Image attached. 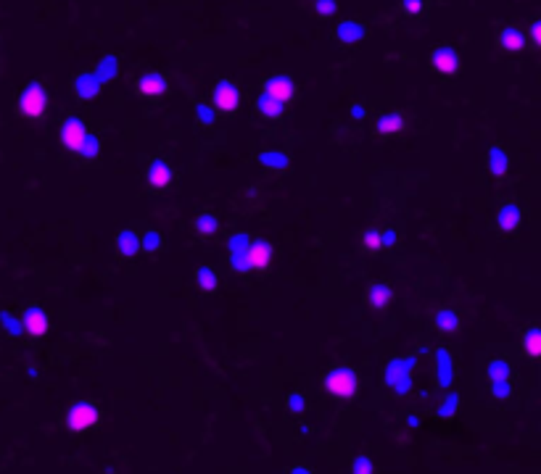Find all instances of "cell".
Listing matches in <instances>:
<instances>
[{"instance_id": "6da1fadb", "label": "cell", "mask_w": 541, "mask_h": 474, "mask_svg": "<svg viewBox=\"0 0 541 474\" xmlns=\"http://www.w3.org/2000/svg\"><path fill=\"white\" fill-rule=\"evenodd\" d=\"M323 388L327 395H333V398H341V401H349L357 395L360 390V377H357V372L349 367H336L330 369L327 374L323 377Z\"/></svg>"}, {"instance_id": "7a4b0ae2", "label": "cell", "mask_w": 541, "mask_h": 474, "mask_svg": "<svg viewBox=\"0 0 541 474\" xmlns=\"http://www.w3.org/2000/svg\"><path fill=\"white\" fill-rule=\"evenodd\" d=\"M16 106H19V114H22V116L43 118L45 116V111H48V90H45L40 82L24 84L22 93H19Z\"/></svg>"}, {"instance_id": "3957f363", "label": "cell", "mask_w": 541, "mask_h": 474, "mask_svg": "<svg viewBox=\"0 0 541 474\" xmlns=\"http://www.w3.org/2000/svg\"><path fill=\"white\" fill-rule=\"evenodd\" d=\"M98 419H101V411H98V406L93 401H74L66 408V416H64V422L72 432H84V429L96 427Z\"/></svg>"}, {"instance_id": "277c9868", "label": "cell", "mask_w": 541, "mask_h": 474, "mask_svg": "<svg viewBox=\"0 0 541 474\" xmlns=\"http://www.w3.org/2000/svg\"><path fill=\"white\" fill-rule=\"evenodd\" d=\"M272 256H275V248H272L267 240H262V237L251 240V243L246 245V250H243L246 269H253V272H265V269H269Z\"/></svg>"}, {"instance_id": "5b68a950", "label": "cell", "mask_w": 541, "mask_h": 474, "mask_svg": "<svg viewBox=\"0 0 541 474\" xmlns=\"http://www.w3.org/2000/svg\"><path fill=\"white\" fill-rule=\"evenodd\" d=\"M212 103L219 114H232L235 108L241 106V90L232 79H219L214 84V93H212Z\"/></svg>"}, {"instance_id": "8992f818", "label": "cell", "mask_w": 541, "mask_h": 474, "mask_svg": "<svg viewBox=\"0 0 541 474\" xmlns=\"http://www.w3.org/2000/svg\"><path fill=\"white\" fill-rule=\"evenodd\" d=\"M87 135H90V132H87V124H84L80 116L64 118V124H61V145H64L66 151L80 153L84 140H87Z\"/></svg>"}, {"instance_id": "52a82bcc", "label": "cell", "mask_w": 541, "mask_h": 474, "mask_svg": "<svg viewBox=\"0 0 541 474\" xmlns=\"http://www.w3.org/2000/svg\"><path fill=\"white\" fill-rule=\"evenodd\" d=\"M428 61H431L433 71L446 74V77H454V74L462 71V59H459V53L452 45H436Z\"/></svg>"}, {"instance_id": "ba28073f", "label": "cell", "mask_w": 541, "mask_h": 474, "mask_svg": "<svg viewBox=\"0 0 541 474\" xmlns=\"http://www.w3.org/2000/svg\"><path fill=\"white\" fill-rule=\"evenodd\" d=\"M496 47L502 53H507V56H517V53H523L528 47V35L520 26H515V24H507L496 35Z\"/></svg>"}, {"instance_id": "9c48e42d", "label": "cell", "mask_w": 541, "mask_h": 474, "mask_svg": "<svg viewBox=\"0 0 541 474\" xmlns=\"http://www.w3.org/2000/svg\"><path fill=\"white\" fill-rule=\"evenodd\" d=\"M19 321H22V330H24L29 337H35V340L37 337H43L50 327L48 314H45V308H40V306H27Z\"/></svg>"}, {"instance_id": "30bf717a", "label": "cell", "mask_w": 541, "mask_h": 474, "mask_svg": "<svg viewBox=\"0 0 541 474\" xmlns=\"http://www.w3.org/2000/svg\"><path fill=\"white\" fill-rule=\"evenodd\" d=\"M262 90H265V95L275 98V100H280V103H288V100L296 98V82H293L290 77H286V74L267 77L265 84H262Z\"/></svg>"}, {"instance_id": "8fae6325", "label": "cell", "mask_w": 541, "mask_h": 474, "mask_svg": "<svg viewBox=\"0 0 541 474\" xmlns=\"http://www.w3.org/2000/svg\"><path fill=\"white\" fill-rule=\"evenodd\" d=\"M135 90H138V95H143V98H161L169 90V82L167 77L158 74V71H145V74H140L135 79Z\"/></svg>"}, {"instance_id": "7c38bea8", "label": "cell", "mask_w": 541, "mask_h": 474, "mask_svg": "<svg viewBox=\"0 0 541 474\" xmlns=\"http://www.w3.org/2000/svg\"><path fill=\"white\" fill-rule=\"evenodd\" d=\"M145 179H148V185L154 190H167L172 185V179H175V171H172V166L167 161H151L148 169H145Z\"/></svg>"}, {"instance_id": "4fadbf2b", "label": "cell", "mask_w": 541, "mask_h": 474, "mask_svg": "<svg viewBox=\"0 0 541 474\" xmlns=\"http://www.w3.org/2000/svg\"><path fill=\"white\" fill-rule=\"evenodd\" d=\"M404 127H407V121H404V116H401L399 111L380 114L378 121H375V132H378L380 137H394V135H401Z\"/></svg>"}, {"instance_id": "5bb4252c", "label": "cell", "mask_w": 541, "mask_h": 474, "mask_svg": "<svg viewBox=\"0 0 541 474\" xmlns=\"http://www.w3.org/2000/svg\"><path fill=\"white\" fill-rule=\"evenodd\" d=\"M523 222V211L517 208L515 203H505V206H499V211H496V227L507 232V235H512L517 232V227Z\"/></svg>"}, {"instance_id": "9a60e30c", "label": "cell", "mask_w": 541, "mask_h": 474, "mask_svg": "<svg viewBox=\"0 0 541 474\" xmlns=\"http://www.w3.org/2000/svg\"><path fill=\"white\" fill-rule=\"evenodd\" d=\"M117 253L121 259H133L140 253V235L133 232V229H121L117 235Z\"/></svg>"}, {"instance_id": "2e32d148", "label": "cell", "mask_w": 541, "mask_h": 474, "mask_svg": "<svg viewBox=\"0 0 541 474\" xmlns=\"http://www.w3.org/2000/svg\"><path fill=\"white\" fill-rule=\"evenodd\" d=\"M486 166H489V171H491L494 177H505L507 169H510V155L502 145H494L489 148V155H486Z\"/></svg>"}, {"instance_id": "e0dca14e", "label": "cell", "mask_w": 541, "mask_h": 474, "mask_svg": "<svg viewBox=\"0 0 541 474\" xmlns=\"http://www.w3.org/2000/svg\"><path fill=\"white\" fill-rule=\"evenodd\" d=\"M256 111H259V116L267 118V121H277V118L286 114V103H280L275 98H269V95H259L256 98Z\"/></svg>"}, {"instance_id": "ac0fdd59", "label": "cell", "mask_w": 541, "mask_h": 474, "mask_svg": "<svg viewBox=\"0 0 541 474\" xmlns=\"http://www.w3.org/2000/svg\"><path fill=\"white\" fill-rule=\"evenodd\" d=\"M388 300H391V287L388 284H383V282H375V284H370V290H367V303L373 308H385L388 306Z\"/></svg>"}, {"instance_id": "d6986e66", "label": "cell", "mask_w": 541, "mask_h": 474, "mask_svg": "<svg viewBox=\"0 0 541 474\" xmlns=\"http://www.w3.org/2000/svg\"><path fill=\"white\" fill-rule=\"evenodd\" d=\"M486 377L489 382H496V379H510L512 377V364L507 358H491L486 364Z\"/></svg>"}, {"instance_id": "ffe728a7", "label": "cell", "mask_w": 541, "mask_h": 474, "mask_svg": "<svg viewBox=\"0 0 541 474\" xmlns=\"http://www.w3.org/2000/svg\"><path fill=\"white\" fill-rule=\"evenodd\" d=\"M523 351L531 358H541V327H528L523 332Z\"/></svg>"}, {"instance_id": "44dd1931", "label": "cell", "mask_w": 541, "mask_h": 474, "mask_svg": "<svg viewBox=\"0 0 541 474\" xmlns=\"http://www.w3.org/2000/svg\"><path fill=\"white\" fill-rule=\"evenodd\" d=\"M436 327H438L441 332H457L459 330V316L454 314V311L444 308V311H438V314H436Z\"/></svg>"}, {"instance_id": "7402d4cb", "label": "cell", "mask_w": 541, "mask_h": 474, "mask_svg": "<svg viewBox=\"0 0 541 474\" xmlns=\"http://www.w3.org/2000/svg\"><path fill=\"white\" fill-rule=\"evenodd\" d=\"M193 227H195V232H198V235L212 237L216 232V227H219V224H216L214 213H198V216H195V224H193Z\"/></svg>"}, {"instance_id": "603a6c76", "label": "cell", "mask_w": 541, "mask_h": 474, "mask_svg": "<svg viewBox=\"0 0 541 474\" xmlns=\"http://www.w3.org/2000/svg\"><path fill=\"white\" fill-rule=\"evenodd\" d=\"M489 392H491L496 401H507V398H512V382L510 379H496V382H489Z\"/></svg>"}, {"instance_id": "cb8c5ba5", "label": "cell", "mask_w": 541, "mask_h": 474, "mask_svg": "<svg viewBox=\"0 0 541 474\" xmlns=\"http://www.w3.org/2000/svg\"><path fill=\"white\" fill-rule=\"evenodd\" d=\"M195 282H198V287H201V290L212 293V290L216 287V272L212 269V266H201V269L195 272Z\"/></svg>"}, {"instance_id": "d4e9b609", "label": "cell", "mask_w": 541, "mask_h": 474, "mask_svg": "<svg viewBox=\"0 0 541 474\" xmlns=\"http://www.w3.org/2000/svg\"><path fill=\"white\" fill-rule=\"evenodd\" d=\"M399 8L404 16H422L428 11V0H399Z\"/></svg>"}, {"instance_id": "484cf974", "label": "cell", "mask_w": 541, "mask_h": 474, "mask_svg": "<svg viewBox=\"0 0 541 474\" xmlns=\"http://www.w3.org/2000/svg\"><path fill=\"white\" fill-rule=\"evenodd\" d=\"M457 406H459V395H457V392H452V395H446V398H444V403H441V408L436 411V416L449 419V416L457 411Z\"/></svg>"}, {"instance_id": "4316f807", "label": "cell", "mask_w": 541, "mask_h": 474, "mask_svg": "<svg viewBox=\"0 0 541 474\" xmlns=\"http://www.w3.org/2000/svg\"><path fill=\"white\" fill-rule=\"evenodd\" d=\"M362 245H364L367 250H380V248H383L380 229H364V235H362Z\"/></svg>"}, {"instance_id": "83f0119b", "label": "cell", "mask_w": 541, "mask_h": 474, "mask_svg": "<svg viewBox=\"0 0 541 474\" xmlns=\"http://www.w3.org/2000/svg\"><path fill=\"white\" fill-rule=\"evenodd\" d=\"M351 474H375V466L367 456H357L351 461Z\"/></svg>"}, {"instance_id": "f1b7e54d", "label": "cell", "mask_w": 541, "mask_h": 474, "mask_svg": "<svg viewBox=\"0 0 541 474\" xmlns=\"http://www.w3.org/2000/svg\"><path fill=\"white\" fill-rule=\"evenodd\" d=\"M158 245H161V237H158V232H145V235H140V250H156Z\"/></svg>"}, {"instance_id": "f546056e", "label": "cell", "mask_w": 541, "mask_h": 474, "mask_svg": "<svg viewBox=\"0 0 541 474\" xmlns=\"http://www.w3.org/2000/svg\"><path fill=\"white\" fill-rule=\"evenodd\" d=\"M0 324H3V330H8L11 335H19V332H24V330H22V321L13 319L11 314H0Z\"/></svg>"}, {"instance_id": "4dcf8cb0", "label": "cell", "mask_w": 541, "mask_h": 474, "mask_svg": "<svg viewBox=\"0 0 541 474\" xmlns=\"http://www.w3.org/2000/svg\"><path fill=\"white\" fill-rule=\"evenodd\" d=\"M336 0H314V11L320 16H333L336 13Z\"/></svg>"}, {"instance_id": "1f68e13d", "label": "cell", "mask_w": 541, "mask_h": 474, "mask_svg": "<svg viewBox=\"0 0 541 474\" xmlns=\"http://www.w3.org/2000/svg\"><path fill=\"white\" fill-rule=\"evenodd\" d=\"M528 40L541 50V19H533L528 24Z\"/></svg>"}, {"instance_id": "d6a6232c", "label": "cell", "mask_w": 541, "mask_h": 474, "mask_svg": "<svg viewBox=\"0 0 541 474\" xmlns=\"http://www.w3.org/2000/svg\"><path fill=\"white\" fill-rule=\"evenodd\" d=\"M98 148H101V142H98V137H96V135H93V132H90V135H87V140H84V145H82V151H80V153H82V155H96V153H98Z\"/></svg>"}, {"instance_id": "836d02e7", "label": "cell", "mask_w": 541, "mask_h": 474, "mask_svg": "<svg viewBox=\"0 0 541 474\" xmlns=\"http://www.w3.org/2000/svg\"><path fill=\"white\" fill-rule=\"evenodd\" d=\"M288 408L293 411V414H299V411H304V406H306V401H304V395L301 392H290L288 395Z\"/></svg>"}, {"instance_id": "e575fe53", "label": "cell", "mask_w": 541, "mask_h": 474, "mask_svg": "<svg viewBox=\"0 0 541 474\" xmlns=\"http://www.w3.org/2000/svg\"><path fill=\"white\" fill-rule=\"evenodd\" d=\"M195 111H198V121H201V124H212V121H214V111L206 106V103H198Z\"/></svg>"}, {"instance_id": "d590c367", "label": "cell", "mask_w": 541, "mask_h": 474, "mask_svg": "<svg viewBox=\"0 0 541 474\" xmlns=\"http://www.w3.org/2000/svg\"><path fill=\"white\" fill-rule=\"evenodd\" d=\"M380 240H383V248H391L399 243V232L397 229H380Z\"/></svg>"}, {"instance_id": "8d00e7d4", "label": "cell", "mask_w": 541, "mask_h": 474, "mask_svg": "<svg viewBox=\"0 0 541 474\" xmlns=\"http://www.w3.org/2000/svg\"><path fill=\"white\" fill-rule=\"evenodd\" d=\"M351 116L362 118V116H364V108H362V106H351Z\"/></svg>"}, {"instance_id": "74e56055", "label": "cell", "mask_w": 541, "mask_h": 474, "mask_svg": "<svg viewBox=\"0 0 541 474\" xmlns=\"http://www.w3.org/2000/svg\"><path fill=\"white\" fill-rule=\"evenodd\" d=\"M290 474H312V469H306V466H293Z\"/></svg>"}]
</instances>
